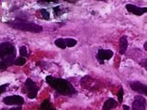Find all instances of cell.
Wrapping results in <instances>:
<instances>
[{"mask_svg":"<svg viewBox=\"0 0 147 110\" xmlns=\"http://www.w3.org/2000/svg\"><path fill=\"white\" fill-rule=\"evenodd\" d=\"M46 81L52 88L61 95L71 96L77 93L75 87L66 80L48 76L46 77Z\"/></svg>","mask_w":147,"mask_h":110,"instance_id":"1","label":"cell"},{"mask_svg":"<svg viewBox=\"0 0 147 110\" xmlns=\"http://www.w3.org/2000/svg\"><path fill=\"white\" fill-rule=\"evenodd\" d=\"M1 63L0 68L5 69L14 64L16 57V49L10 42H4L1 44L0 48Z\"/></svg>","mask_w":147,"mask_h":110,"instance_id":"2","label":"cell"},{"mask_svg":"<svg viewBox=\"0 0 147 110\" xmlns=\"http://www.w3.org/2000/svg\"><path fill=\"white\" fill-rule=\"evenodd\" d=\"M7 24L13 29L30 33H41L43 29L40 25H37L26 19L20 18L9 21Z\"/></svg>","mask_w":147,"mask_h":110,"instance_id":"3","label":"cell"},{"mask_svg":"<svg viewBox=\"0 0 147 110\" xmlns=\"http://www.w3.org/2000/svg\"><path fill=\"white\" fill-rule=\"evenodd\" d=\"M27 91V96L30 99H34L37 97L39 88L36 83L30 78H27L25 83Z\"/></svg>","mask_w":147,"mask_h":110,"instance_id":"4","label":"cell"},{"mask_svg":"<svg viewBox=\"0 0 147 110\" xmlns=\"http://www.w3.org/2000/svg\"><path fill=\"white\" fill-rule=\"evenodd\" d=\"M129 86L133 91L147 97V85L139 81H132L129 82Z\"/></svg>","mask_w":147,"mask_h":110,"instance_id":"5","label":"cell"},{"mask_svg":"<svg viewBox=\"0 0 147 110\" xmlns=\"http://www.w3.org/2000/svg\"><path fill=\"white\" fill-rule=\"evenodd\" d=\"M147 103L146 99L141 95H136L132 103V110H145Z\"/></svg>","mask_w":147,"mask_h":110,"instance_id":"6","label":"cell"},{"mask_svg":"<svg viewBox=\"0 0 147 110\" xmlns=\"http://www.w3.org/2000/svg\"><path fill=\"white\" fill-rule=\"evenodd\" d=\"M3 102L7 105H23L25 102L24 98L22 96L18 95H13L6 96L3 99Z\"/></svg>","mask_w":147,"mask_h":110,"instance_id":"7","label":"cell"},{"mask_svg":"<svg viewBox=\"0 0 147 110\" xmlns=\"http://www.w3.org/2000/svg\"><path fill=\"white\" fill-rule=\"evenodd\" d=\"M114 55L113 52L111 50L100 49L98 51L96 58L100 64L105 63V60H109Z\"/></svg>","mask_w":147,"mask_h":110,"instance_id":"8","label":"cell"},{"mask_svg":"<svg viewBox=\"0 0 147 110\" xmlns=\"http://www.w3.org/2000/svg\"><path fill=\"white\" fill-rule=\"evenodd\" d=\"M127 12L136 16H141L147 13V7H140L132 4H127L125 5Z\"/></svg>","mask_w":147,"mask_h":110,"instance_id":"9","label":"cell"},{"mask_svg":"<svg viewBox=\"0 0 147 110\" xmlns=\"http://www.w3.org/2000/svg\"><path fill=\"white\" fill-rule=\"evenodd\" d=\"M118 106V103L112 98L107 99L103 103L102 110H112Z\"/></svg>","mask_w":147,"mask_h":110,"instance_id":"10","label":"cell"},{"mask_svg":"<svg viewBox=\"0 0 147 110\" xmlns=\"http://www.w3.org/2000/svg\"><path fill=\"white\" fill-rule=\"evenodd\" d=\"M128 47L127 37L123 35L119 39V52L121 55L125 54Z\"/></svg>","mask_w":147,"mask_h":110,"instance_id":"11","label":"cell"},{"mask_svg":"<svg viewBox=\"0 0 147 110\" xmlns=\"http://www.w3.org/2000/svg\"><path fill=\"white\" fill-rule=\"evenodd\" d=\"M40 108L41 110H56L49 99L44 100L41 104Z\"/></svg>","mask_w":147,"mask_h":110,"instance_id":"12","label":"cell"},{"mask_svg":"<svg viewBox=\"0 0 147 110\" xmlns=\"http://www.w3.org/2000/svg\"><path fill=\"white\" fill-rule=\"evenodd\" d=\"M55 45L60 49H65L67 47L65 38H59L55 41Z\"/></svg>","mask_w":147,"mask_h":110,"instance_id":"13","label":"cell"},{"mask_svg":"<svg viewBox=\"0 0 147 110\" xmlns=\"http://www.w3.org/2000/svg\"><path fill=\"white\" fill-rule=\"evenodd\" d=\"M66 46L67 47L71 48L75 47L77 43V41L75 39L72 38H65Z\"/></svg>","mask_w":147,"mask_h":110,"instance_id":"14","label":"cell"},{"mask_svg":"<svg viewBox=\"0 0 147 110\" xmlns=\"http://www.w3.org/2000/svg\"><path fill=\"white\" fill-rule=\"evenodd\" d=\"M26 63V59L22 56H19L15 60L14 65L17 66H22Z\"/></svg>","mask_w":147,"mask_h":110,"instance_id":"15","label":"cell"},{"mask_svg":"<svg viewBox=\"0 0 147 110\" xmlns=\"http://www.w3.org/2000/svg\"><path fill=\"white\" fill-rule=\"evenodd\" d=\"M123 95H124V90H123V87L122 86L120 87L117 93V98L119 103L120 104L122 103L123 99Z\"/></svg>","mask_w":147,"mask_h":110,"instance_id":"16","label":"cell"},{"mask_svg":"<svg viewBox=\"0 0 147 110\" xmlns=\"http://www.w3.org/2000/svg\"><path fill=\"white\" fill-rule=\"evenodd\" d=\"M41 14L43 18L45 20L48 21L50 19V13L47 11L45 9H42L40 10Z\"/></svg>","mask_w":147,"mask_h":110,"instance_id":"17","label":"cell"},{"mask_svg":"<svg viewBox=\"0 0 147 110\" xmlns=\"http://www.w3.org/2000/svg\"><path fill=\"white\" fill-rule=\"evenodd\" d=\"M19 53L21 56L27 57L28 53H27V48L25 46H22L20 47L19 49Z\"/></svg>","mask_w":147,"mask_h":110,"instance_id":"18","label":"cell"},{"mask_svg":"<svg viewBox=\"0 0 147 110\" xmlns=\"http://www.w3.org/2000/svg\"><path fill=\"white\" fill-rule=\"evenodd\" d=\"M139 65L147 72V58L141 60L139 62Z\"/></svg>","mask_w":147,"mask_h":110,"instance_id":"19","label":"cell"},{"mask_svg":"<svg viewBox=\"0 0 147 110\" xmlns=\"http://www.w3.org/2000/svg\"><path fill=\"white\" fill-rule=\"evenodd\" d=\"M60 6H57L53 8V9L54 11V13L56 16H59L61 15V13L62 12V9H60Z\"/></svg>","mask_w":147,"mask_h":110,"instance_id":"20","label":"cell"},{"mask_svg":"<svg viewBox=\"0 0 147 110\" xmlns=\"http://www.w3.org/2000/svg\"><path fill=\"white\" fill-rule=\"evenodd\" d=\"M9 85V83H5V84L1 86V87H0V94H2L6 91L7 87H8Z\"/></svg>","mask_w":147,"mask_h":110,"instance_id":"21","label":"cell"},{"mask_svg":"<svg viewBox=\"0 0 147 110\" xmlns=\"http://www.w3.org/2000/svg\"><path fill=\"white\" fill-rule=\"evenodd\" d=\"M123 110H130V107L126 104H123L122 106Z\"/></svg>","mask_w":147,"mask_h":110,"instance_id":"22","label":"cell"},{"mask_svg":"<svg viewBox=\"0 0 147 110\" xmlns=\"http://www.w3.org/2000/svg\"><path fill=\"white\" fill-rule=\"evenodd\" d=\"M9 110H22V107L18 106L17 107H13L9 109Z\"/></svg>","mask_w":147,"mask_h":110,"instance_id":"23","label":"cell"},{"mask_svg":"<svg viewBox=\"0 0 147 110\" xmlns=\"http://www.w3.org/2000/svg\"><path fill=\"white\" fill-rule=\"evenodd\" d=\"M144 49L146 50V51L147 52V42H145V43L144 45Z\"/></svg>","mask_w":147,"mask_h":110,"instance_id":"24","label":"cell"},{"mask_svg":"<svg viewBox=\"0 0 147 110\" xmlns=\"http://www.w3.org/2000/svg\"><path fill=\"white\" fill-rule=\"evenodd\" d=\"M1 110H7L6 109H5V108H3V109H1Z\"/></svg>","mask_w":147,"mask_h":110,"instance_id":"25","label":"cell"}]
</instances>
